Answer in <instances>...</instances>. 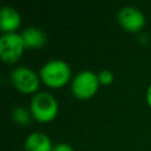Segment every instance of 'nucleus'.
<instances>
[{"mask_svg":"<svg viewBox=\"0 0 151 151\" xmlns=\"http://www.w3.org/2000/svg\"><path fill=\"white\" fill-rule=\"evenodd\" d=\"M11 79L17 88L22 92H33L39 86L38 76L28 67L18 66L11 73Z\"/></svg>","mask_w":151,"mask_h":151,"instance_id":"nucleus-5","label":"nucleus"},{"mask_svg":"<svg viewBox=\"0 0 151 151\" xmlns=\"http://www.w3.org/2000/svg\"><path fill=\"white\" fill-rule=\"evenodd\" d=\"M31 110L35 119L40 122H47L55 116L58 104L51 93L39 92L33 97L31 101Z\"/></svg>","mask_w":151,"mask_h":151,"instance_id":"nucleus-2","label":"nucleus"},{"mask_svg":"<svg viewBox=\"0 0 151 151\" xmlns=\"http://www.w3.org/2000/svg\"><path fill=\"white\" fill-rule=\"evenodd\" d=\"M21 37H22L25 47H31V48L41 47L47 40L46 34L41 29L35 27H27L22 32Z\"/></svg>","mask_w":151,"mask_h":151,"instance_id":"nucleus-8","label":"nucleus"},{"mask_svg":"<svg viewBox=\"0 0 151 151\" xmlns=\"http://www.w3.org/2000/svg\"><path fill=\"white\" fill-rule=\"evenodd\" d=\"M26 151H52L50 138L41 132L31 133L25 143Z\"/></svg>","mask_w":151,"mask_h":151,"instance_id":"nucleus-7","label":"nucleus"},{"mask_svg":"<svg viewBox=\"0 0 151 151\" xmlns=\"http://www.w3.org/2000/svg\"><path fill=\"white\" fill-rule=\"evenodd\" d=\"M147 101H149V104L151 105V85L149 86V88H147Z\"/></svg>","mask_w":151,"mask_h":151,"instance_id":"nucleus-13","label":"nucleus"},{"mask_svg":"<svg viewBox=\"0 0 151 151\" xmlns=\"http://www.w3.org/2000/svg\"><path fill=\"white\" fill-rule=\"evenodd\" d=\"M52 151H73V149L71 147V145L66 144V143H60V144H57Z\"/></svg>","mask_w":151,"mask_h":151,"instance_id":"nucleus-12","label":"nucleus"},{"mask_svg":"<svg viewBox=\"0 0 151 151\" xmlns=\"http://www.w3.org/2000/svg\"><path fill=\"white\" fill-rule=\"evenodd\" d=\"M98 78H99V81L103 83V84H110L112 80H113V74L110 72V71H101L99 74H98Z\"/></svg>","mask_w":151,"mask_h":151,"instance_id":"nucleus-11","label":"nucleus"},{"mask_svg":"<svg viewBox=\"0 0 151 151\" xmlns=\"http://www.w3.org/2000/svg\"><path fill=\"white\" fill-rule=\"evenodd\" d=\"M0 14H1L0 26H1L2 31H8L9 32V31L15 29L19 26L20 15L14 8H12L9 6H4V7H1Z\"/></svg>","mask_w":151,"mask_h":151,"instance_id":"nucleus-9","label":"nucleus"},{"mask_svg":"<svg viewBox=\"0 0 151 151\" xmlns=\"http://www.w3.org/2000/svg\"><path fill=\"white\" fill-rule=\"evenodd\" d=\"M71 74L68 64L64 60H51L45 64L40 70V76L45 84L52 87H59L64 85Z\"/></svg>","mask_w":151,"mask_h":151,"instance_id":"nucleus-1","label":"nucleus"},{"mask_svg":"<svg viewBox=\"0 0 151 151\" xmlns=\"http://www.w3.org/2000/svg\"><path fill=\"white\" fill-rule=\"evenodd\" d=\"M118 20L129 31H138L145 22L144 14L136 7H123L118 12Z\"/></svg>","mask_w":151,"mask_h":151,"instance_id":"nucleus-6","label":"nucleus"},{"mask_svg":"<svg viewBox=\"0 0 151 151\" xmlns=\"http://www.w3.org/2000/svg\"><path fill=\"white\" fill-rule=\"evenodd\" d=\"M99 78L91 71L79 72L72 81V92L79 98L91 97L98 88Z\"/></svg>","mask_w":151,"mask_h":151,"instance_id":"nucleus-4","label":"nucleus"},{"mask_svg":"<svg viewBox=\"0 0 151 151\" xmlns=\"http://www.w3.org/2000/svg\"><path fill=\"white\" fill-rule=\"evenodd\" d=\"M25 47L22 37L15 32H8L0 39V55L7 63L18 60Z\"/></svg>","mask_w":151,"mask_h":151,"instance_id":"nucleus-3","label":"nucleus"},{"mask_svg":"<svg viewBox=\"0 0 151 151\" xmlns=\"http://www.w3.org/2000/svg\"><path fill=\"white\" fill-rule=\"evenodd\" d=\"M13 118L19 123V124H27L29 122V114L28 112L21 107V106H18L14 109L13 111Z\"/></svg>","mask_w":151,"mask_h":151,"instance_id":"nucleus-10","label":"nucleus"}]
</instances>
